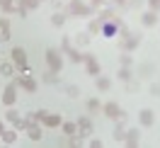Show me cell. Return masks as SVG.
<instances>
[{
	"label": "cell",
	"instance_id": "37",
	"mask_svg": "<svg viewBox=\"0 0 160 148\" xmlns=\"http://www.w3.org/2000/svg\"><path fill=\"white\" fill-rule=\"evenodd\" d=\"M66 95H68V97H78L80 90H78V88H73V85H68V88H66Z\"/></svg>",
	"mask_w": 160,
	"mask_h": 148
},
{
	"label": "cell",
	"instance_id": "21",
	"mask_svg": "<svg viewBox=\"0 0 160 148\" xmlns=\"http://www.w3.org/2000/svg\"><path fill=\"white\" fill-rule=\"evenodd\" d=\"M56 75H58V73L49 68V70H46V73H44V75H41V80H44L46 85H56V83H58V78H56Z\"/></svg>",
	"mask_w": 160,
	"mask_h": 148
},
{
	"label": "cell",
	"instance_id": "29",
	"mask_svg": "<svg viewBox=\"0 0 160 148\" xmlns=\"http://www.w3.org/2000/svg\"><path fill=\"white\" fill-rule=\"evenodd\" d=\"M51 24H53V27H63V24H66V15H63V12H56V15L51 17Z\"/></svg>",
	"mask_w": 160,
	"mask_h": 148
},
{
	"label": "cell",
	"instance_id": "15",
	"mask_svg": "<svg viewBox=\"0 0 160 148\" xmlns=\"http://www.w3.org/2000/svg\"><path fill=\"white\" fill-rule=\"evenodd\" d=\"M0 39L2 41L10 39V20H5V17H0Z\"/></svg>",
	"mask_w": 160,
	"mask_h": 148
},
{
	"label": "cell",
	"instance_id": "4",
	"mask_svg": "<svg viewBox=\"0 0 160 148\" xmlns=\"http://www.w3.org/2000/svg\"><path fill=\"white\" fill-rule=\"evenodd\" d=\"M17 83H10L8 88L2 90V105L5 107H15V102H17Z\"/></svg>",
	"mask_w": 160,
	"mask_h": 148
},
{
	"label": "cell",
	"instance_id": "23",
	"mask_svg": "<svg viewBox=\"0 0 160 148\" xmlns=\"http://www.w3.org/2000/svg\"><path fill=\"white\" fill-rule=\"evenodd\" d=\"M32 124H34V121H32V117H29V114H27L24 119H17V121H15V126H17V129H22V131H27V129H29Z\"/></svg>",
	"mask_w": 160,
	"mask_h": 148
},
{
	"label": "cell",
	"instance_id": "3",
	"mask_svg": "<svg viewBox=\"0 0 160 148\" xmlns=\"http://www.w3.org/2000/svg\"><path fill=\"white\" fill-rule=\"evenodd\" d=\"M102 112H104V117L112 119V121H117V119H124L126 117V112L117 105V102H107V105H102Z\"/></svg>",
	"mask_w": 160,
	"mask_h": 148
},
{
	"label": "cell",
	"instance_id": "25",
	"mask_svg": "<svg viewBox=\"0 0 160 148\" xmlns=\"http://www.w3.org/2000/svg\"><path fill=\"white\" fill-rule=\"evenodd\" d=\"M46 114H49L46 109H37V112H29L32 121H37V124H41V121H44V117H46Z\"/></svg>",
	"mask_w": 160,
	"mask_h": 148
},
{
	"label": "cell",
	"instance_id": "12",
	"mask_svg": "<svg viewBox=\"0 0 160 148\" xmlns=\"http://www.w3.org/2000/svg\"><path fill=\"white\" fill-rule=\"evenodd\" d=\"M153 121H155L153 109H141V114H138V124L141 126H153Z\"/></svg>",
	"mask_w": 160,
	"mask_h": 148
},
{
	"label": "cell",
	"instance_id": "24",
	"mask_svg": "<svg viewBox=\"0 0 160 148\" xmlns=\"http://www.w3.org/2000/svg\"><path fill=\"white\" fill-rule=\"evenodd\" d=\"M12 73H15V63H0V75L10 78Z\"/></svg>",
	"mask_w": 160,
	"mask_h": 148
},
{
	"label": "cell",
	"instance_id": "38",
	"mask_svg": "<svg viewBox=\"0 0 160 148\" xmlns=\"http://www.w3.org/2000/svg\"><path fill=\"white\" fill-rule=\"evenodd\" d=\"M148 10L160 12V0H148Z\"/></svg>",
	"mask_w": 160,
	"mask_h": 148
},
{
	"label": "cell",
	"instance_id": "33",
	"mask_svg": "<svg viewBox=\"0 0 160 148\" xmlns=\"http://www.w3.org/2000/svg\"><path fill=\"white\" fill-rule=\"evenodd\" d=\"M119 61H121V66H126V68H131V63H133V59L129 56V51H126V54H121Z\"/></svg>",
	"mask_w": 160,
	"mask_h": 148
},
{
	"label": "cell",
	"instance_id": "5",
	"mask_svg": "<svg viewBox=\"0 0 160 148\" xmlns=\"http://www.w3.org/2000/svg\"><path fill=\"white\" fill-rule=\"evenodd\" d=\"M15 83L22 90H27V92H37V80L32 78L29 73H20V78H15Z\"/></svg>",
	"mask_w": 160,
	"mask_h": 148
},
{
	"label": "cell",
	"instance_id": "22",
	"mask_svg": "<svg viewBox=\"0 0 160 148\" xmlns=\"http://www.w3.org/2000/svg\"><path fill=\"white\" fill-rule=\"evenodd\" d=\"M0 10L5 12V15L15 12V10H17V8H15V0H0Z\"/></svg>",
	"mask_w": 160,
	"mask_h": 148
},
{
	"label": "cell",
	"instance_id": "18",
	"mask_svg": "<svg viewBox=\"0 0 160 148\" xmlns=\"http://www.w3.org/2000/svg\"><path fill=\"white\" fill-rule=\"evenodd\" d=\"M27 134H29L32 141H41V124H37V121H34V124L27 129Z\"/></svg>",
	"mask_w": 160,
	"mask_h": 148
},
{
	"label": "cell",
	"instance_id": "28",
	"mask_svg": "<svg viewBox=\"0 0 160 148\" xmlns=\"http://www.w3.org/2000/svg\"><path fill=\"white\" fill-rule=\"evenodd\" d=\"M90 32H80L78 37H75V39H78V46H88V44H90Z\"/></svg>",
	"mask_w": 160,
	"mask_h": 148
},
{
	"label": "cell",
	"instance_id": "41",
	"mask_svg": "<svg viewBox=\"0 0 160 148\" xmlns=\"http://www.w3.org/2000/svg\"><path fill=\"white\" fill-rule=\"evenodd\" d=\"M15 12H17V15H20L22 20H24V17H27V10H24V8H20V5H17V10H15Z\"/></svg>",
	"mask_w": 160,
	"mask_h": 148
},
{
	"label": "cell",
	"instance_id": "9",
	"mask_svg": "<svg viewBox=\"0 0 160 148\" xmlns=\"http://www.w3.org/2000/svg\"><path fill=\"white\" fill-rule=\"evenodd\" d=\"M85 70H88V75H100V63H97V59L92 54L85 56Z\"/></svg>",
	"mask_w": 160,
	"mask_h": 148
},
{
	"label": "cell",
	"instance_id": "35",
	"mask_svg": "<svg viewBox=\"0 0 160 148\" xmlns=\"http://www.w3.org/2000/svg\"><path fill=\"white\" fill-rule=\"evenodd\" d=\"M124 136H126V131H124L121 126L114 129V141H117V143H121V141H124Z\"/></svg>",
	"mask_w": 160,
	"mask_h": 148
},
{
	"label": "cell",
	"instance_id": "40",
	"mask_svg": "<svg viewBox=\"0 0 160 148\" xmlns=\"http://www.w3.org/2000/svg\"><path fill=\"white\" fill-rule=\"evenodd\" d=\"M90 148H102V141L100 138H90Z\"/></svg>",
	"mask_w": 160,
	"mask_h": 148
},
{
	"label": "cell",
	"instance_id": "14",
	"mask_svg": "<svg viewBox=\"0 0 160 148\" xmlns=\"http://www.w3.org/2000/svg\"><path fill=\"white\" fill-rule=\"evenodd\" d=\"M141 22H143V27H155V24H158V12H153V10L143 12Z\"/></svg>",
	"mask_w": 160,
	"mask_h": 148
},
{
	"label": "cell",
	"instance_id": "20",
	"mask_svg": "<svg viewBox=\"0 0 160 148\" xmlns=\"http://www.w3.org/2000/svg\"><path fill=\"white\" fill-rule=\"evenodd\" d=\"M2 143H8V146H12V143H15V141H17V131H10V129H5V131H2Z\"/></svg>",
	"mask_w": 160,
	"mask_h": 148
},
{
	"label": "cell",
	"instance_id": "46",
	"mask_svg": "<svg viewBox=\"0 0 160 148\" xmlns=\"http://www.w3.org/2000/svg\"><path fill=\"white\" fill-rule=\"evenodd\" d=\"M39 3H41V0H39Z\"/></svg>",
	"mask_w": 160,
	"mask_h": 148
},
{
	"label": "cell",
	"instance_id": "45",
	"mask_svg": "<svg viewBox=\"0 0 160 148\" xmlns=\"http://www.w3.org/2000/svg\"><path fill=\"white\" fill-rule=\"evenodd\" d=\"M2 131H5V126H2V121H0V136H2Z\"/></svg>",
	"mask_w": 160,
	"mask_h": 148
},
{
	"label": "cell",
	"instance_id": "7",
	"mask_svg": "<svg viewBox=\"0 0 160 148\" xmlns=\"http://www.w3.org/2000/svg\"><path fill=\"white\" fill-rule=\"evenodd\" d=\"M92 10H95L92 5H82L80 0H70L68 3V12H73V15H90Z\"/></svg>",
	"mask_w": 160,
	"mask_h": 148
},
{
	"label": "cell",
	"instance_id": "36",
	"mask_svg": "<svg viewBox=\"0 0 160 148\" xmlns=\"http://www.w3.org/2000/svg\"><path fill=\"white\" fill-rule=\"evenodd\" d=\"M68 49H70V37H63V39H61V51L66 54Z\"/></svg>",
	"mask_w": 160,
	"mask_h": 148
},
{
	"label": "cell",
	"instance_id": "11",
	"mask_svg": "<svg viewBox=\"0 0 160 148\" xmlns=\"http://www.w3.org/2000/svg\"><path fill=\"white\" fill-rule=\"evenodd\" d=\"M44 126H49V129H56L63 124V119H61V114H56V112H49L46 117H44V121H41Z\"/></svg>",
	"mask_w": 160,
	"mask_h": 148
},
{
	"label": "cell",
	"instance_id": "13",
	"mask_svg": "<svg viewBox=\"0 0 160 148\" xmlns=\"http://www.w3.org/2000/svg\"><path fill=\"white\" fill-rule=\"evenodd\" d=\"M121 49L124 51H133V49H138V44H141V37H129V39H121Z\"/></svg>",
	"mask_w": 160,
	"mask_h": 148
},
{
	"label": "cell",
	"instance_id": "17",
	"mask_svg": "<svg viewBox=\"0 0 160 148\" xmlns=\"http://www.w3.org/2000/svg\"><path fill=\"white\" fill-rule=\"evenodd\" d=\"M61 129H63L66 136H75V134H78V124H75V121H63Z\"/></svg>",
	"mask_w": 160,
	"mask_h": 148
},
{
	"label": "cell",
	"instance_id": "31",
	"mask_svg": "<svg viewBox=\"0 0 160 148\" xmlns=\"http://www.w3.org/2000/svg\"><path fill=\"white\" fill-rule=\"evenodd\" d=\"M88 32H90V34H97V32H102V22H100V20H92L90 24H88Z\"/></svg>",
	"mask_w": 160,
	"mask_h": 148
},
{
	"label": "cell",
	"instance_id": "10",
	"mask_svg": "<svg viewBox=\"0 0 160 148\" xmlns=\"http://www.w3.org/2000/svg\"><path fill=\"white\" fill-rule=\"evenodd\" d=\"M117 27H121V20H109V22H102V34L104 37H114L117 34Z\"/></svg>",
	"mask_w": 160,
	"mask_h": 148
},
{
	"label": "cell",
	"instance_id": "1",
	"mask_svg": "<svg viewBox=\"0 0 160 148\" xmlns=\"http://www.w3.org/2000/svg\"><path fill=\"white\" fill-rule=\"evenodd\" d=\"M12 56V63H15V68L20 70V73H27L29 70V61H27V51L22 49V46H15V49L10 51Z\"/></svg>",
	"mask_w": 160,
	"mask_h": 148
},
{
	"label": "cell",
	"instance_id": "44",
	"mask_svg": "<svg viewBox=\"0 0 160 148\" xmlns=\"http://www.w3.org/2000/svg\"><path fill=\"white\" fill-rule=\"evenodd\" d=\"M112 3H114V5H119V8H121V5H126V0H112Z\"/></svg>",
	"mask_w": 160,
	"mask_h": 148
},
{
	"label": "cell",
	"instance_id": "43",
	"mask_svg": "<svg viewBox=\"0 0 160 148\" xmlns=\"http://www.w3.org/2000/svg\"><path fill=\"white\" fill-rule=\"evenodd\" d=\"M107 0H92V8H100V5H104Z\"/></svg>",
	"mask_w": 160,
	"mask_h": 148
},
{
	"label": "cell",
	"instance_id": "19",
	"mask_svg": "<svg viewBox=\"0 0 160 148\" xmlns=\"http://www.w3.org/2000/svg\"><path fill=\"white\" fill-rule=\"evenodd\" d=\"M95 85H97V90H109L112 88V80L104 78V75H95Z\"/></svg>",
	"mask_w": 160,
	"mask_h": 148
},
{
	"label": "cell",
	"instance_id": "27",
	"mask_svg": "<svg viewBox=\"0 0 160 148\" xmlns=\"http://www.w3.org/2000/svg\"><path fill=\"white\" fill-rule=\"evenodd\" d=\"M117 78H119L121 83H129V80H131V70L126 68V66H121V68H119V73H117Z\"/></svg>",
	"mask_w": 160,
	"mask_h": 148
},
{
	"label": "cell",
	"instance_id": "8",
	"mask_svg": "<svg viewBox=\"0 0 160 148\" xmlns=\"http://www.w3.org/2000/svg\"><path fill=\"white\" fill-rule=\"evenodd\" d=\"M138 138H141V131H138V129H129L121 143H124V146H129V148H133V146H138Z\"/></svg>",
	"mask_w": 160,
	"mask_h": 148
},
{
	"label": "cell",
	"instance_id": "30",
	"mask_svg": "<svg viewBox=\"0 0 160 148\" xmlns=\"http://www.w3.org/2000/svg\"><path fill=\"white\" fill-rule=\"evenodd\" d=\"M5 119H8L10 124H15V121L20 119V112H17V109H15V107H10V109H8V112H5Z\"/></svg>",
	"mask_w": 160,
	"mask_h": 148
},
{
	"label": "cell",
	"instance_id": "16",
	"mask_svg": "<svg viewBox=\"0 0 160 148\" xmlns=\"http://www.w3.org/2000/svg\"><path fill=\"white\" fill-rule=\"evenodd\" d=\"M66 56H68V59L73 61V63H85V56H82V54H80L78 49H73V46H70V49L66 51Z\"/></svg>",
	"mask_w": 160,
	"mask_h": 148
},
{
	"label": "cell",
	"instance_id": "32",
	"mask_svg": "<svg viewBox=\"0 0 160 148\" xmlns=\"http://www.w3.org/2000/svg\"><path fill=\"white\" fill-rule=\"evenodd\" d=\"M97 20H100V22H109V20H114V10H102Z\"/></svg>",
	"mask_w": 160,
	"mask_h": 148
},
{
	"label": "cell",
	"instance_id": "34",
	"mask_svg": "<svg viewBox=\"0 0 160 148\" xmlns=\"http://www.w3.org/2000/svg\"><path fill=\"white\" fill-rule=\"evenodd\" d=\"M88 109H90V112H100V109H102L100 100H88Z\"/></svg>",
	"mask_w": 160,
	"mask_h": 148
},
{
	"label": "cell",
	"instance_id": "6",
	"mask_svg": "<svg viewBox=\"0 0 160 148\" xmlns=\"http://www.w3.org/2000/svg\"><path fill=\"white\" fill-rule=\"evenodd\" d=\"M78 134H80V138H85V136H92V131H95V126H92V119L90 117H80L78 121Z\"/></svg>",
	"mask_w": 160,
	"mask_h": 148
},
{
	"label": "cell",
	"instance_id": "26",
	"mask_svg": "<svg viewBox=\"0 0 160 148\" xmlns=\"http://www.w3.org/2000/svg\"><path fill=\"white\" fill-rule=\"evenodd\" d=\"M20 8H24V10H37L39 8V0H20Z\"/></svg>",
	"mask_w": 160,
	"mask_h": 148
},
{
	"label": "cell",
	"instance_id": "2",
	"mask_svg": "<svg viewBox=\"0 0 160 148\" xmlns=\"http://www.w3.org/2000/svg\"><path fill=\"white\" fill-rule=\"evenodd\" d=\"M46 63H49V68H51V70L61 73V68H63V51H58V49H49V51H46Z\"/></svg>",
	"mask_w": 160,
	"mask_h": 148
},
{
	"label": "cell",
	"instance_id": "39",
	"mask_svg": "<svg viewBox=\"0 0 160 148\" xmlns=\"http://www.w3.org/2000/svg\"><path fill=\"white\" fill-rule=\"evenodd\" d=\"M150 95H155V97H160V85H155V83H153V85H150Z\"/></svg>",
	"mask_w": 160,
	"mask_h": 148
},
{
	"label": "cell",
	"instance_id": "42",
	"mask_svg": "<svg viewBox=\"0 0 160 148\" xmlns=\"http://www.w3.org/2000/svg\"><path fill=\"white\" fill-rule=\"evenodd\" d=\"M66 146H80V141H75V138H68V141H66Z\"/></svg>",
	"mask_w": 160,
	"mask_h": 148
}]
</instances>
